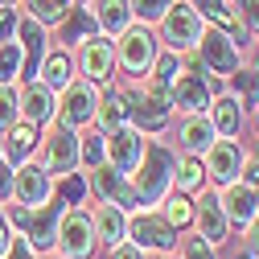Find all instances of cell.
Segmentation results:
<instances>
[{
    "mask_svg": "<svg viewBox=\"0 0 259 259\" xmlns=\"http://www.w3.org/2000/svg\"><path fill=\"white\" fill-rule=\"evenodd\" d=\"M185 259H214V255H210V243H206V239L185 243Z\"/></svg>",
    "mask_w": 259,
    "mask_h": 259,
    "instance_id": "60d3db41",
    "label": "cell"
},
{
    "mask_svg": "<svg viewBox=\"0 0 259 259\" xmlns=\"http://www.w3.org/2000/svg\"><path fill=\"white\" fill-rule=\"evenodd\" d=\"M9 251V226H5V218H0V255Z\"/></svg>",
    "mask_w": 259,
    "mask_h": 259,
    "instance_id": "c3c4849f",
    "label": "cell"
},
{
    "mask_svg": "<svg viewBox=\"0 0 259 259\" xmlns=\"http://www.w3.org/2000/svg\"><path fill=\"white\" fill-rule=\"evenodd\" d=\"M0 259H33V255H29V247H25L21 239H13V243H9V251L0 255Z\"/></svg>",
    "mask_w": 259,
    "mask_h": 259,
    "instance_id": "ee69618b",
    "label": "cell"
},
{
    "mask_svg": "<svg viewBox=\"0 0 259 259\" xmlns=\"http://www.w3.org/2000/svg\"><path fill=\"white\" fill-rule=\"evenodd\" d=\"M173 169H177V173H173L177 189H185V193L202 189V177H206V169H202V160H198V156H185L181 165H173Z\"/></svg>",
    "mask_w": 259,
    "mask_h": 259,
    "instance_id": "f1b7e54d",
    "label": "cell"
},
{
    "mask_svg": "<svg viewBox=\"0 0 259 259\" xmlns=\"http://www.w3.org/2000/svg\"><path fill=\"white\" fill-rule=\"evenodd\" d=\"M17 70H21L17 46H13V41H0V87H9V82L17 78Z\"/></svg>",
    "mask_w": 259,
    "mask_h": 259,
    "instance_id": "1f68e13d",
    "label": "cell"
},
{
    "mask_svg": "<svg viewBox=\"0 0 259 259\" xmlns=\"http://www.w3.org/2000/svg\"><path fill=\"white\" fill-rule=\"evenodd\" d=\"M82 193H87V185H82V177H66V185H62V198H70V202L78 198V202H82Z\"/></svg>",
    "mask_w": 259,
    "mask_h": 259,
    "instance_id": "b9f144b4",
    "label": "cell"
},
{
    "mask_svg": "<svg viewBox=\"0 0 259 259\" xmlns=\"http://www.w3.org/2000/svg\"><path fill=\"white\" fill-rule=\"evenodd\" d=\"M239 259H243V255H239Z\"/></svg>",
    "mask_w": 259,
    "mask_h": 259,
    "instance_id": "f5cc1de1",
    "label": "cell"
},
{
    "mask_svg": "<svg viewBox=\"0 0 259 259\" xmlns=\"http://www.w3.org/2000/svg\"><path fill=\"white\" fill-rule=\"evenodd\" d=\"M152 62H156V37L148 33V29H136V25H127L123 33H119V66L127 74H148L152 70Z\"/></svg>",
    "mask_w": 259,
    "mask_h": 259,
    "instance_id": "5b68a950",
    "label": "cell"
},
{
    "mask_svg": "<svg viewBox=\"0 0 259 259\" xmlns=\"http://www.w3.org/2000/svg\"><path fill=\"white\" fill-rule=\"evenodd\" d=\"M255 160H259V152H255Z\"/></svg>",
    "mask_w": 259,
    "mask_h": 259,
    "instance_id": "816d5d0a",
    "label": "cell"
},
{
    "mask_svg": "<svg viewBox=\"0 0 259 259\" xmlns=\"http://www.w3.org/2000/svg\"><path fill=\"white\" fill-rule=\"evenodd\" d=\"M95 231H99V239H103L107 247H119V243H123V231H127L123 210H115V206L103 202V210L95 214Z\"/></svg>",
    "mask_w": 259,
    "mask_h": 259,
    "instance_id": "cb8c5ba5",
    "label": "cell"
},
{
    "mask_svg": "<svg viewBox=\"0 0 259 259\" xmlns=\"http://www.w3.org/2000/svg\"><path fill=\"white\" fill-rule=\"evenodd\" d=\"M193 9H198L202 17H210V21H218V25H222V33L239 37V21H235V13L226 9L222 0H198V5H193Z\"/></svg>",
    "mask_w": 259,
    "mask_h": 259,
    "instance_id": "83f0119b",
    "label": "cell"
},
{
    "mask_svg": "<svg viewBox=\"0 0 259 259\" xmlns=\"http://www.w3.org/2000/svg\"><path fill=\"white\" fill-rule=\"evenodd\" d=\"M17 107L25 111V119L29 123H46V119H54V91L46 87V82H29L25 91H21V99H17Z\"/></svg>",
    "mask_w": 259,
    "mask_h": 259,
    "instance_id": "d6986e66",
    "label": "cell"
},
{
    "mask_svg": "<svg viewBox=\"0 0 259 259\" xmlns=\"http://www.w3.org/2000/svg\"><path fill=\"white\" fill-rule=\"evenodd\" d=\"M210 115H214V132H222V136H239L243 132V107H239L235 95H222L210 107Z\"/></svg>",
    "mask_w": 259,
    "mask_h": 259,
    "instance_id": "603a6c76",
    "label": "cell"
},
{
    "mask_svg": "<svg viewBox=\"0 0 259 259\" xmlns=\"http://www.w3.org/2000/svg\"><path fill=\"white\" fill-rule=\"evenodd\" d=\"M231 78H235V87L243 91V99H247V103H255V99H259V50H255V62H251V66H247L243 74L235 70Z\"/></svg>",
    "mask_w": 259,
    "mask_h": 259,
    "instance_id": "f546056e",
    "label": "cell"
},
{
    "mask_svg": "<svg viewBox=\"0 0 259 259\" xmlns=\"http://www.w3.org/2000/svg\"><path fill=\"white\" fill-rule=\"evenodd\" d=\"M222 210H226V222H239V226H247L255 214H259V189L251 185V181H243V185H226V193H222Z\"/></svg>",
    "mask_w": 259,
    "mask_h": 259,
    "instance_id": "2e32d148",
    "label": "cell"
},
{
    "mask_svg": "<svg viewBox=\"0 0 259 259\" xmlns=\"http://www.w3.org/2000/svg\"><path fill=\"white\" fill-rule=\"evenodd\" d=\"M169 111H173V95H169L165 82H148L140 95H127V115H136V123L148 127V132L165 127Z\"/></svg>",
    "mask_w": 259,
    "mask_h": 259,
    "instance_id": "3957f363",
    "label": "cell"
},
{
    "mask_svg": "<svg viewBox=\"0 0 259 259\" xmlns=\"http://www.w3.org/2000/svg\"><path fill=\"white\" fill-rule=\"evenodd\" d=\"M62 210H66V206H62V198H46V202L37 206V214H29V222H25V239H33V247H54Z\"/></svg>",
    "mask_w": 259,
    "mask_h": 259,
    "instance_id": "7c38bea8",
    "label": "cell"
},
{
    "mask_svg": "<svg viewBox=\"0 0 259 259\" xmlns=\"http://www.w3.org/2000/svg\"><path fill=\"white\" fill-rule=\"evenodd\" d=\"M95 193L115 210H136L140 206L136 189L127 185V173H115L111 165H95Z\"/></svg>",
    "mask_w": 259,
    "mask_h": 259,
    "instance_id": "30bf717a",
    "label": "cell"
},
{
    "mask_svg": "<svg viewBox=\"0 0 259 259\" xmlns=\"http://www.w3.org/2000/svg\"><path fill=\"white\" fill-rule=\"evenodd\" d=\"M210 140H214V123H210L202 111L189 115V119H181V127H177V144H181L185 156H202V152L210 148Z\"/></svg>",
    "mask_w": 259,
    "mask_h": 259,
    "instance_id": "ac0fdd59",
    "label": "cell"
},
{
    "mask_svg": "<svg viewBox=\"0 0 259 259\" xmlns=\"http://www.w3.org/2000/svg\"><path fill=\"white\" fill-rule=\"evenodd\" d=\"M202 58H206V66L214 74H226L231 78L239 70V41L231 33H222V29H210V33H202Z\"/></svg>",
    "mask_w": 259,
    "mask_h": 259,
    "instance_id": "9c48e42d",
    "label": "cell"
},
{
    "mask_svg": "<svg viewBox=\"0 0 259 259\" xmlns=\"http://www.w3.org/2000/svg\"><path fill=\"white\" fill-rule=\"evenodd\" d=\"M54 243L62 247L66 259H91V251H95V222L87 214H78V210H62Z\"/></svg>",
    "mask_w": 259,
    "mask_h": 259,
    "instance_id": "277c9868",
    "label": "cell"
},
{
    "mask_svg": "<svg viewBox=\"0 0 259 259\" xmlns=\"http://www.w3.org/2000/svg\"><path fill=\"white\" fill-rule=\"evenodd\" d=\"M127 5H132V17L156 21V17H165V9L173 5V0H127Z\"/></svg>",
    "mask_w": 259,
    "mask_h": 259,
    "instance_id": "836d02e7",
    "label": "cell"
},
{
    "mask_svg": "<svg viewBox=\"0 0 259 259\" xmlns=\"http://www.w3.org/2000/svg\"><path fill=\"white\" fill-rule=\"evenodd\" d=\"M247 226H251V255L259 259V214H255V218H251Z\"/></svg>",
    "mask_w": 259,
    "mask_h": 259,
    "instance_id": "bcb514c9",
    "label": "cell"
},
{
    "mask_svg": "<svg viewBox=\"0 0 259 259\" xmlns=\"http://www.w3.org/2000/svg\"><path fill=\"white\" fill-rule=\"evenodd\" d=\"M95 25H99L103 33H123V29L132 25V5H127V0H99Z\"/></svg>",
    "mask_w": 259,
    "mask_h": 259,
    "instance_id": "7402d4cb",
    "label": "cell"
},
{
    "mask_svg": "<svg viewBox=\"0 0 259 259\" xmlns=\"http://www.w3.org/2000/svg\"><path fill=\"white\" fill-rule=\"evenodd\" d=\"M103 152L111 156L115 173H136L140 156H144V136L136 127H111V140H103Z\"/></svg>",
    "mask_w": 259,
    "mask_h": 259,
    "instance_id": "ba28073f",
    "label": "cell"
},
{
    "mask_svg": "<svg viewBox=\"0 0 259 259\" xmlns=\"http://www.w3.org/2000/svg\"><path fill=\"white\" fill-rule=\"evenodd\" d=\"M247 177H251V185H255V189H259V160H255V156H251V160H247Z\"/></svg>",
    "mask_w": 259,
    "mask_h": 259,
    "instance_id": "7dc6e473",
    "label": "cell"
},
{
    "mask_svg": "<svg viewBox=\"0 0 259 259\" xmlns=\"http://www.w3.org/2000/svg\"><path fill=\"white\" fill-rule=\"evenodd\" d=\"M95 103H99V95H95L91 82H66V99H62V123H66V127H78V123L95 119Z\"/></svg>",
    "mask_w": 259,
    "mask_h": 259,
    "instance_id": "4fadbf2b",
    "label": "cell"
},
{
    "mask_svg": "<svg viewBox=\"0 0 259 259\" xmlns=\"http://www.w3.org/2000/svg\"><path fill=\"white\" fill-rule=\"evenodd\" d=\"M17 95H13V87H0V132H9V127L17 123Z\"/></svg>",
    "mask_w": 259,
    "mask_h": 259,
    "instance_id": "d6a6232c",
    "label": "cell"
},
{
    "mask_svg": "<svg viewBox=\"0 0 259 259\" xmlns=\"http://www.w3.org/2000/svg\"><path fill=\"white\" fill-rule=\"evenodd\" d=\"M37 74H41V82H46L50 91L66 87V82H70V58H66V54H50L41 66H37Z\"/></svg>",
    "mask_w": 259,
    "mask_h": 259,
    "instance_id": "484cf974",
    "label": "cell"
},
{
    "mask_svg": "<svg viewBox=\"0 0 259 259\" xmlns=\"http://www.w3.org/2000/svg\"><path fill=\"white\" fill-rule=\"evenodd\" d=\"M206 152H210V177L222 181V185H231V181L239 177V169H243V152H239V144L226 136V140L210 144Z\"/></svg>",
    "mask_w": 259,
    "mask_h": 259,
    "instance_id": "e0dca14e",
    "label": "cell"
},
{
    "mask_svg": "<svg viewBox=\"0 0 259 259\" xmlns=\"http://www.w3.org/2000/svg\"><path fill=\"white\" fill-rule=\"evenodd\" d=\"M160 29H165V41H169V50L173 54H181V50H193L202 41V33H206V21H202V13L193 9V5H173L165 9V17H160Z\"/></svg>",
    "mask_w": 259,
    "mask_h": 259,
    "instance_id": "7a4b0ae2",
    "label": "cell"
},
{
    "mask_svg": "<svg viewBox=\"0 0 259 259\" xmlns=\"http://www.w3.org/2000/svg\"><path fill=\"white\" fill-rule=\"evenodd\" d=\"M13 5H17V0H0V9H13Z\"/></svg>",
    "mask_w": 259,
    "mask_h": 259,
    "instance_id": "681fc988",
    "label": "cell"
},
{
    "mask_svg": "<svg viewBox=\"0 0 259 259\" xmlns=\"http://www.w3.org/2000/svg\"><path fill=\"white\" fill-rule=\"evenodd\" d=\"M78 62H82V74L91 82H103L111 78V66H115V50L107 37H87L82 50H78Z\"/></svg>",
    "mask_w": 259,
    "mask_h": 259,
    "instance_id": "5bb4252c",
    "label": "cell"
},
{
    "mask_svg": "<svg viewBox=\"0 0 259 259\" xmlns=\"http://www.w3.org/2000/svg\"><path fill=\"white\" fill-rule=\"evenodd\" d=\"M165 218H169V226H185V222L193 218V210H189V202H185V198H169Z\"/></svg>",
    "mask_w": 259,
    "mask_h": 259,
    "instance_id": "d590c367",
    "label": "cell"
},
{
    "mask_svg": "<svg viewBox=\"0 0 259 259\" xmlns=\"http://www.w3.org/2000/svg\"><path fill=\"white\" fill-rule=\"evenodd\" d=\"M21 29V46H25V74H37V66L46 62V33H41V21H17Z\"/></svg>",
    "mask_w": 259,
    "mask_h": 259,
    "instance_id": "44dd1931",
    "label": "cell"
},
{
    "mask_svg": "<svg viewBox=\"0 0 259 259\" xmlns=\"http://www.w3.org/2000/svg\"><path fill=\"white\" fill-rule=\"evenodd\" d=\"M111 259H144V251H140V247H132V243H119Z\"/></svg>",
    "mask_w": 259,
    "mask_h": 259,
    "instance_id": "f6af8a7d",
    "label": "cell"
},
{
    "mask_svg": "<svg viewBox=\"0 0 259 259\" xmlns=\"http://www.w3.org/2000/svg\"><path fill=\"white\" fill-rule=\"evenodd\" d=\"M66 33H70V41H87V37H95V21L78 13V21H70V29H66Z\"/></svg>",
    "mask_w": 259,
    "mask_h": 259,
    "instance_id": "74e56055",
    "label": "cell"
},
{
    "mask_svg": "<svg viewBox=\"0 0 259 259\" xmlns=\"http://www.w3.org/2000/svg\"><path fill=\"white\" fill-rule=\"evenodd\" d=\"M78 132L74 127H54V132L46 136V173L50 177H66L74 165H78Z\"/></svg>",
    "mask_w": 259,
    "mask_h": 259,
    "instance_id": "8992f818",
    "label": "cell"
},
{
    "mask_svg": "<svg viewBox=\"0 0 259 259\" xmlns=\"http://www.w3.org/2000/svg\"><path fill=\"white\" fill-rule=\"evenodd\" d=\"M13 198V177H9V165H5V156H0V202Z\"/></svg>",
    "mask_w": 259,
    "mask_h": 259,
    "instance_id": "7bdbcfd3",
    "label": "cell"
},
{
    "mask_svg": "<svg viewBox=\"0 0 259 259\" xmlns=\"http://www.w3.org/2000/svg\"><path fill=\"white\" fill-rule=\"evenodd\" d=\"M50 173L46 165H21L17 169V181H13V193H17V202L21 206H41L50 198Z\"/></svg>",
    "mask_w": 259,
    "mask_h": 259,
    "instance_id": "9a60e30c",
    "label": "cell"
},
{
    "mask_svg": "<svg viewBox=\"0 0 259 259\" xmlns=\"http://www.w3.org/2000/svg\"><path fill=\"white\" fill-rule=\"evenodd\" d=\"M235 5H239V13H243V21L255 29V33H259V0H235Z\"/></svg>",
    "mask_w": 259,
    "mask_h": 259,
    "instance_id": "f35d334b",
    "label": "cell"
},
{
    "mask_svg": "<svg viewBox=\"0 0 259 259\" xmlns=\"http://www.w3.org/2000/svg\"><path fill=\"white\" fill-rule=\"evenodd\" d=\"M127 231L140 247H156V251H169L177 247V231L169 226V218H156V214H136L127 222Z\"/></svg>",
    "mask_w": 259,
    "mask_h": 259,
    "instance_id": "8fae6325",
    "label": "cell"
},
{
    "mask_svg": "<svg viewBox=\"0 0 259 259\" xmlns=\"http://www.w3.org/2000/svg\"><path fill=\"white\" fill-rule=\"evenodd\" d=\"M169 95H173V107H181V111H189V115H198V111L210 107V82L202 78L198 66L185 70V74L177 70L173 82H169Z\"/></svg>",
    "mask_w": 259,
    "mask_h": 259,
    "instance_id": "52a82bcc",
    "label": "cell"
},
{
    "mask_svg": "<svg viewBox=\"0 0 259 259\" xmlns=\"http://www.w3.org/2000/svg\"><path fill=\"white\" fill-rule=\"evenodd\" d=\"M33 9V21H46V25H58L66 17V0H25Z\"/></svg>",
    "mask_w": 259,
    "mask_h": 259,
    "instance_id": "4dcf8cb0",
    "label": "cell"
},
{
    "mask_svg": "<svg viewBox=\"0 0 259 259\" xmlns=\"http://www.w3.org/2000/svg\"><path fill=\"white\" fill-rule=\"evenodd\" d=\"M255 127H259V99H255Z\"/></svg>",
    "mask_w": 259,
    "mask_h": 259,
    "instance_id": "f907efd6",
    "label": "cell"
},
{
    "mask_svg": "<svg viewBox=\"0 0 259 259\" xmlns=\"http://www.w3.org/2000/svg\"><path fill=\"white\" fill-rule=\"evenodd\" d=\"M152 70H156V82H173V74H177V54H165V58H156L152 62Z\"/></svg>",
    "mask_w": 259,
    "mask_h": 259,
    "instance_id": "8d00e7d4",
    "label": "cell"
},
{
    "mask_svg": "<svg viewBox=\"0 0 259 259\" xmlns=\"http://www.w3.org/2000/svg\"><path fill=\"white\" fill-rule=\"evenodd\" d=\"M13 33H17V13L0 9V41H13Z\"/></svg>",
    "mask_w": 259,
    "mask_h": 259,
    "instance_id": "ab89813d",
    "label": "cell"
},
{
    "mask_svg": "<svg viewBox=\"0 0 259 259\" xmlns=\"http://www.w3.org/2000/svg\"><path fill=\"white\" fill-rule=\"evenodd\" d=\"M140 177H136V198H140V206H152V202H160L165 198V189H169V181H173V152H165L160 144H152V148H144V156H140Z\"/></svg>",
    "mask_w": 259,
    "mask_h": 259,
    "instance_id": "6da1fadb",
    "label": "cell"
},
{
    "mask_svg": "<svg viewBox=\"0 0 259 259\" xmlns=\"http://www.w3.org/2000/svg\"><path fill=\"white\" fill-rule=\"evenodd\" d=\"M95 115H99L103 127H123V123H127V95H123V91H107L103 103L95 107Z\"/></svg>",
    "mask_w": 259,
    "mask_h": 259,
    "instance_id": "d4e9b609",
    "label": "cell"
},
{
    "mask_svg": "<svg viewBox=\"0 0 259 259\" xmlns=\"http://www.w3.org/2000/svg\"><path fill=\"white\" fill-rule=\"evenodd\" d=\"M33 144H37V127L33 123H13L9 127V156L13 160H25L33 152Z\"/></svg>",
    "mask_w": 259,
    "mask_h": 259,
    "instance_id": "4316f807",
    "label": "cell"
},
{
    "mask_svg": "<svg viewBox=\"0 0 259 259\" xmlns=\"http://www.w3.org/2000/svg\"><path fill=\"white\" fill-rule=\"evenodd\" d=\"M78 156L87 160L91 169H95V165H103V136H87V140L78 144Z\"/></svg>",
    "mask_w": 259,
    "mask_h": 259,
    "instance_id": "e575fe53",
    "label": "cell"
},
{
    "mask_svg": "<svg viewBox=\"0 0 259 259\" xmlns=\"http://www.w3.org/2000/svg\"><path fill=\"white\" fill-rule=\"evenodd\" d=\"M198 226H202V239H206L210 247L226 239V226H231V222H226L222 202H218V198H210V193H206V198H202V206H198Z\"/></svg>",
    "mask_w": 259,
    "mask_h": 259,
    "instance_id": "ffe728a7",
    "label": "cell"
}]
</instances>
